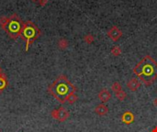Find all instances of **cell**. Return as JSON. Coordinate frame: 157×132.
Here are the masks:
<instances>
[{"label":"cell","mask_w":157,"mask_h":132,"mask_svg":"<svg viewBox=\"0 0 157 132\" xmlns=\"http://www.w3.org/2000/svg\"><path fill=\"white\" fill-rule=\"evenodd\" d=\"M133 73L146 85H152L157 79V62L150 56H144L133 68Z\"/></svg>","instance_id":"obj_1"},{"label":"cell","mask_w":157,"mask_h":132,"mask_svg":"<svg viewBox=\"0 0 157 132\" xmlns=\"http://www.w3.org/2000/svg\"><path fill=\"white\" fill-rule=\"evenodd\" d=\"M75 91L76 87L74 86L64 75H61L60 77H58V79L50 87V92L61 103H64L67 97L71 94L75 93Z\"/></svg>","instance_id":"obj_2"},{"label":"cell","mask_w":157,"mask_h":132,"mask_svg":"<svg viewBox=\"0 0 157 132\" xmlns=\"http://www.w3.org/2000/svg\"><path fill=\"white\" fill-rule=\"evenodd\" d=\"M23 25L24 24L19 19V17L17 15H13L7 18V21L3 26V28L12 38H17L19 34H21Z\"/></svg>","instance_id":"obj_3"},{"label":"cell","mask_w":157,"mask_h":132,"mask_svg":"<svg viewBox=\"0 0 157 132\" xmlns=\"http://www.w3.org/2000/svg\"><path fill=\"white\" fill-rule=\"evenodd\" d=\"M21 34H22L23 38H24V39L26 40V41H27V49H26V50H28L29 43H30L34 39L37 38V36H38V34H39V30H38V28L35 27V25H34L32 22L29 21V22H26V23L23 25V28H22Z\"/></svg>","instance_id":"obj_4"},{"label":"cell","mask_w":157,"mask_h":132,"mask_svg":"<svg viewBox=\"0 0 157 132\" xmlns=\"http://www.w3.org/2000/svg\"><path fill=\"white\" fill-rule=\"evenodd\" d=\"M52 116L53 119H55L63 122V121H65L69 118L70 114H69V112L64 107H61L59 109L53 110L52 112Z\"/></svg>","instance_id":"obj_5"},{"label":"cell","mask_w":157,"mask_h":132,"mask_svg":"<svg viewBox=\"0 0 157 132\" xmlns=\"http://www.w3.org/2000/svg\"><path fill=\"white\" fill-rule=\"evenodd\" d=\"M108 37L113 40V41H118L121 37H122V31L117 27V26H113L110 29L108 30L107 32Z\"/></svg>","instance_id":"obj_6"},{"label":"cell","mask_w":157,"mask_h":132,"mask_svg":"<svg viewBox=\"0 0 157 132\" xmlns=\"http://www.w3.org/2000/svg\"><path fill=\"white\" fill-rule=\"evenodd\" d=\"M134 120H135V116L131 111H126L121 116V121L123 123L127 124V125H130V124L133 123Z\"/></svg>","instance_id":"obj_7"},{"label":"cell","mask_w":157,"mask_h":132,"mask_svg":"<svg viewBox=\"0 0 157 132\" xmlns=\"http://www.w3.org/2000/svg\"><path fill=\"white\" fill-rule=\"evenodd\" d=\"M141 82L139 79L137 78H132L128 83H127V87L129 88V90H131L132 92H135L137 91L140 86H141Z\"/></svg>","instance_id":"obj_8"},{"label":"cell","mask_w":157,"mask_h":132,"mask_svg":"<svg viewBox=\"0 0 157 132\" xmlns=\"http://www.w3.org/2000/svg\"><path fill=\"white\" fill-rule=\"evenodd\" d=\"M98 98L103 102V103H107L110 100L111 98V94L108 89H102L99 93H98Z\"/></svg>","instance_id":"obj_9"},{"label":"cell","mask_w":157,"mask_h":132,"mask_svg":"<svg viewBox=\"0 0 157 132\" xmlns=\"http://www.w3.org/2000/svg\"><path fill=\"white\" fill-rule=\"evenodd\" d=\"M95 112L98 116H105V115H107L109 113V107L104 104H100V105L96 107Z\"/></svg>","instance_id":"obj_10"},{"label":"cell","mask_w":157,"mask_h":132,"mask_svg":"<svg viewBox=\"0 0 157 132\" xmlns=\"http://www.w3.org/2000/svg\"><path fill=\"white\" fill-rule=\"evenodd\" d=\"M110 52H111V54H112L113 56H115V57H119V56H121V55L122 51H121V49L119 46H114V47H112V48H111Z\"/></svg>","instance_id":"obj_11"},{"label":"cell","mask_w":157,"mask_h":132,"mask_svg":"<svg viewBox=\"0 0 157 132\" xmlns=\"http://www.w3.org/2000/svg\"><path fill=\"white\" fill-rule=\"evenodd\" d=\"M116 97L118 98V100H120L121 102H122V101H124V100L126 99V97H127V94H126L123 90H121V91H120V92L116 93Z\"/></svg>","instance_id":"obj_12"},{"label":"cell","mask_w":157,"mask_h":132,"mask_svg":"<svg viewBox=\"0 0 157 132\" xmlns=\"http://www.w3.org/2000/svg\"><path fill=\"white\" fill-rule=\"evenodd\" d=\"M111 90H112L113 92H115V94H116V93H118V92H120V91L122 90V86H121V85L120 83L115 82V83L111 85Z\"/></svg>","instance_id":"obj_13"},{"label":"cell","mask_w":157,"mask_h":132,"mask_svg":"<svg viewBox=\"0 0 157 132\" xmlns=\"http://www.w3.org/2000/svg\"><path fill=\"white\" fill-rule=\"evenodd\" d=\"M58 46H59V48H60V49L64 50V49H66V48L68 47V41H67L66 40H64V39H62V40H59V42H58Z\"/></svg>","instance_id":"obj_14"},{"label":"cell","mask_w":157,"mask_h":132,"mask_svg":"<svg viewBox=\"0 0 157 132\" xmlns=\"http://www.w3.org/2000/svg\"><path fill=\"white\" fill-rule=\"evenodd\" d=\"M77 96L75 95V93H73V94H71L68 97H67V99H66V101L69 103V104H74V103H75V101L77 100Z\"/></svg>","instance_id":"obj_15"},{"label":"cell","mask_w":157,"mask_h":132,"mask_svg":"<svg viewBox=\"0 0 157 132\" xmlns=\"http://www.w3.org/2000/svg\"><path fill=\"white\" fill-rule=\"evenodd\" d=\"M94 40H95V38L91 34H87L84 37V41L86 42L87 44H91L92 42H94Z\"/></svg>","instance_id":"obj_16"},{"label":"cell","mask_w":157,"mask_h":132,"mask_svg":"<svg viewBox=\"0 0 157 132\" xmlns=\"http://www.w3.org/2000/svg\"><path fill=\"white\" fill-rule=\"evenodd\" d=\"M6 85V81L4 75H0V89H3Z\"/></svg>","instance_id":"obj_17"},{"label":"cell","mask_w":157,"mask_h":132,"mask_svg":"<svg viewBox=\"0 0 157 132\" xmlns=\"http://www.w3.org/2000/svg\"><path fill=\"white\" fill-rule=\"evenodd\" d=\"M154 105H155V107H157V97L156 98H155V100H154Z\"/></svg>","instance_id":"obj_18"},{"label":"cell","mask_w":157,"mask_h":132,"mask_svg":"<svg viewBox=\"0 0 157 132\" xmlns=\"http://www.w3.org/2000/svg\"><path fill=\"white\" fill-rule=\"evenodd\" d=\"M151 132H157V126L156 127H155V129H154V130H152V131Z\"/></svg>","instance_id":"obj_19"},{"label":"cell","mask_w":157,"mask_h":132,"mask_svg":"<svg viewBox=\"0 0 157 132\" xmlns=\"http://www.w3.org/2000/svg\"><path fill=\"white\" fill-rule=\"evenodd\" d=\"M0 74H1V68H0Z\"/></svg>","instance_id":"obj_20"}]
</instances>
